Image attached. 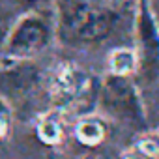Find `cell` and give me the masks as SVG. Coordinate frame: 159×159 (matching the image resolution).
<instances>
[{"label":"cell","instance_id":"cell-1","mask_svg":"<svg viewBox=\"0 0 159 159\" xmlns=\"http://www.w3.org/2000/svg\"><path fill=\"white\" fill-rule=\"evenodd\" d=\"M58 17L62 30L81 41L101 39L112 26L111 11L90 0H58Z\"/></svg>","mask_w":159,"mask_h":159},{"label":"cell","instance_id":"cell-2","mask_svg":"<svg viewBox=\"0 0 159 159\" xmlns=\"http://www.w3.org/2000/svg\"><path fill=\"white\" fill-rule=\"evenodd\" d=\"M49 41V26L39 15H25L4 39L6 54L13 60H25L39 52Z\"/></svg>","mask_w":159,"mask_h":159},{"label":"cell","instance_id":"cell-3","mask_svg":"<svg viewBox=\"0 0 159 159\" xmlns=\"http://www.w3.org/2000/svg\"><path fill=\"white\" fill-rule=\"evenodd\" d=\"M103 105L116 118H122V120H127L133 124H142L140 99H139L137 92L131 88V84L118 75L105 83Z\"/></svg>","mask_w":159,"mask_h":159},{"label":"cell","instance_id":"cell-4","mask_svg":"<svg viewBox=\"0 0 159 159\" xmlns=\"http://www.w3.org/2000/svg\"><path fill=\"white\" fill-rule=\"evenodd\" d=\"M88 88V77L75 66H62L51 81V94L56 101H73Z\"/></svg>","mask_w":159,"mask_h":159},{"label":"cell","instance_id":"cell-5","mask_svg":"<svg viewBox=\"0 0 159 159\" xmlns=\"http://www.w3.org/2000/svg\"><path fill=\"white\" fill-rule=\"evenodd\" d=\"M38 69L30 64H13L2 69L0 73V84L10 92H26L36 84Z\"/></svg>","mask_w":159,"mask_h":159},{"label":"cell","instance_id":"cell-6","mask_svg":"<svg viewBox=\"0 0 159 159\" xmlns=\"http://www.w3.org/2000/svg\"><path fill=\"white\" fill-rule=\"evenodd\" d=\"M137 67V56L133 51L129 49H118L111 54V69L114 75L124 77L131 71H135Z\"/></svg>","mask_w":159,"mask_h":159},{"label":"cell","instance_id":"cell-7","mask_svg":"<svg viewBox=\"0 0 159 159\" xmlns=\"http://www.w3.org/2000/svg\"><path fill=\"white\" fill-rule=\"evenodd\" d=\"M103 135H105L103 125L98 120H83L77 125V139L83 144H88V146L99 144L103 140Z\"/></svg>","mask_w":159,"mask_h":159},{"label":"cell","instance_id":"cell-8","mask_svg":"<svg viewBox=\"0 0 159 159\" xmlns=\"http://www.w3.org/2000/svg\"><path fill=\"white\" fill-rule=\"evenodd\" d=\"M39 137H41V140L47 142V144H56V142H60V139H62V127H60L58 120H54V118H51V116L43 118L41 124H39Z\"/></svg>","mask_w":159,"mask_h":159},{"label":"cell","instance_id":"cell-9","mask_svg":"<svg viewBox=\"0 0 159 159\" xmlns=\"http://www.w3.org/2000/svg\"><path fill=\"white\" fill-rule=\"evenodd\" d=\"M139 152H142L148 157H157L159 155V139H144L139 142Z\"/></svg>","mask_w":159,"mask_h":159},{"label":"cell","instance_id":"cell-10","mask_svg":"<svg viewBox=\"0 0 159 159\" xmlns=\"http://www.w3.org/2000/svg\"><path fill=\"white\" fill-rule=\"evenodd\" d=\"M8 124H10V109L2 99H0V135L6 131Z\"/></svg>","mask_w":159,"mask_h":159},{"label":"cell","instance_id":"cell-11","mask_svg":"<svg viewBox=\"0 0 159 159\" xmlns=\"http://www.w3.org/2000/svg\"><path fill=\"white\" fill-rule=\"evenodd\" d=\"M124 159H152V157H148V155H144L142 152H129Z\"/></svg>","mask_w":159,"mask_h":159},{"label":"cell","instance_id":"cell-12","mask_svg":"<svg viewBox=\"0 0 159 159\" xmlns=\"http://www.w3.org/2000/svg\"><path fill=\"white\" fill-rule=\"evenodd\" d=\"M4 39H6V26H4L2 17H0V41H4Z\"/></svg>","mask_w":159,"mask_h":159}]
</instances>
